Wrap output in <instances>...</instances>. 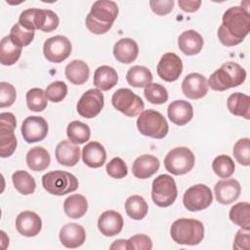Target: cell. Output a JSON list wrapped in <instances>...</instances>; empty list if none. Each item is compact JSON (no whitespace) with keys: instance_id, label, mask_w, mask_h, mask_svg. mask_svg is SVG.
<instances>
[{"instance_id":"cell-11","label":"cell","mask_w":250,"mask_h":250,"mask_svg":"<svg viewBox=\"0 0 250 250\" xmlns=\"http://www.w3.org/2000/svg\"><path fill=\"white\" fill-rule=\"evenodd\" d=\"M213 201L212 190L203 184L193 185L188 188L183 196V203L186 209L190 212H197L208 208Z\"/></svg>"},{"instance_id":"cell-40","label":"cell","mask_w":250,"mask_h":250,"mask_svg":"<svg viewBox=\"0 0 250 250\" xmlns=\"http://www.w3.org/2000/svg\"><path fill=\"white\" fill-rule=\"evenodd\" d=\"M212 169L218 177L227 179L233 174L235 170V166H234L233 160L229 155L221 154V155H218L213 160Z\"/></svg>"},{"instance_id":"cell-50","label":"cell","mask_w":250,"mask_h":250,"mask_svg":"<svg viewBox=\"0 0 250 250\" xmlns=\"http://www.w3.org/2000/svg\"><path fill=\"white\" fill-rule=\"evenodd\" d=\"M46 13H47V19H46L45 25L42 28V31L43 32H51L58 28L60 20H59L58 15L55 12H53L52 10L46 9Z\"/></svg>"},{"instance_id":"cell-35","label":"cell","mask_w":250,"mask_h":250,"mask_svg":"<svg viewBox=\"0 0 250 250\" xmlns=\"http://www.w3.org/2000/svg\"><path fill=\"white\" fill-rule=\"evenodd\" d=\"M125 210L131 219L139 221L146 216L148 206L141 195H132L125 202Z\"/></svg>"},{"instance_id":"cell-9","label":"cell","mask_w":250,"mask_h":250,"mask_svg":"<svg viewBox=\"0 0 250 250\" xmlns=\"http://www.w3.org/2000/svg\"><path fill=\"white\" fill-rule=\"evenodd\" d=\"M111 104L118 111L128 117H134L141 114L145 107L143 100L128 88H120L116 90L112 95Z\"/></svg>"},{"instance_id":"cell-6","label":"cell","mask_w":250,"mask_h":250,"mask_svg":"<svg viewBox=\"0 0 250 250\" xmlns=\"http://www.w3.org/2000/svg\"><path fill=\"white\" fill-rule=\"evenodd\" d=\"M42 186L49 193L60 196L76 190L78 180L66 171L55 170L43 175Z\"/></svg>"},{"instance_id":"cell-15","label":"cell","mask_w":250,"mask_h":250,"mask_svg":"<svg viewBox=\"0 0 250 250\" xmlns=\"http://www.w3.org/2000/svg\"><path fill=\"white\" fill-rule=\"evenodd\" d=\"M182 60L175 53L169 52L164 54L157 64V74L166 82L176 81L182 74Z\"/></svg>"},{"instance_id":"cell-51","label":"cell","mask_w":250,"mask_h":250,"mask_svg":"<svg viewBox=\"0 0 250 250\" xmlns=\"http://www.w3.org/2000/svg\"><path fill=\"white\" fill-rule=\"evenodd\" d=\"M178 4L180 8L188 13H193L197 11L201 5L200 0H179Z\"/></svg>"},{"instance_id":"cell-3","label":"cell","mask_w":250,"mask_h":250,"mask_svg":"<svg viewBox=\"0 0 250 250\" xmlns=\"http://www.w3.org/2000/svg\"><path fill=\"white\" fill-rule=\"evenodd\" d=\"M245 79V69L234 62H228L210 75L208 86L214 91L222 92L241 85Z\"/></svg>"},{"instance_id":"cell-8","label":"cell","mask_w":250,"mask_h":250,"mask_svg":"<svg viewBox=\"0 0 250 250\" xmlns=\"http://www.w3.org/2000/svg\"><path fill=\"white\" fill-rule=\"evenodd\" d=\"M164 166L166 170L173 175H185L194 166V154L188 147H175L166 154Z\"/></svg>"},{"instance_id":"cell-13","label":"cell","mask_w":250,"mask_h":250,"mask_svg":"<svg viewBox=\"0 0 250 250\" xmlns=\"http://www.w3.org/2000/svg\"><path fill=\"white\" fill-rule=\"evenodd\" d=\"M104 95L100 89H90L79 99L76 109L84 118L96 117L104 107Z\"/></svg>"},{"instance_id":"cell-1","label":"cell","mask_w":250,"mask_h":250,"mask_svg":"<svg viewBox=\"0 0 250 250\" xmlns=\"http://www.w3.org/2000/svg\"><path fill=\"white\" fill-rule=\"evenodd\" d=\"M222 21L217 35L224 46L232 47L238 45L250 31L249 11L241 6L229 8L224 13Z\"/></svg>"},{"instance_id":"cell-20","label":"cell","mask_w":250,"mask_h":250,"mask_svg":"<svg viewBox=\"0 0 250 250\" xmlns=\"http://www.w3.org/2000/svg\"><path fill=\"white\" fill-rule=\"evenodd\" d=\"M123 225L122 216L114 210L104 211L98 220L99 230L104 236H114L118 234L122 230Z\"/></svg>"},{"instance_id":"cell-4","label":"cell","mask_w":250,"mask_h":250,"mask_svg":"<svg viewBox=\"0 0 250 250\" xmlns=\"http://www.w3.org/2000/svg\"><path fill=\"white\" fill-rule=\"evenodd\" d=\"M170 234L178 244L197 245L204 238V227L198 220L181 218L172 224Z\"/></svg>"},{"instance_id":"cell-21","label":"cell","mask_w":250,"mask_h":250,"mask_svg":"<svg viewBox=\"0 0 250 250\" xmlns=\"http://www.w3.org/2000/svg\"><path fill=\"white\" fill-rule=\"evenodd\" d=\"M169 119L178 126H183L188 123L193 117L192 105L184 100L172 102L167 108Z\"/></svg>"},{"instance_id":"cell-43","label":"cell","mask_w":250,"mask_h":250,"mask_svg":"<svg viewBox=\"0 0 250 250\" xmlns=\"http://www.w3.org/2000/svg\"><path fill=\"white\" fill-rule=\"evenodd\" d=\"M232 152L236 161L239 164L243 166H249L250 165V139L249 138L239 139L235 143Z\"/></svg>"},{"instance_id":"cell-52","label":"cell","mask_w":250,"mask_h":250,"mask_svg":"<svg viewBox=\"0 0 250 250\" xmlns=\"http://www.w3.org/2000/svg\"><path fill=\"white\" fill-rule=\"evenodd\" d=\"M109 248L110 249H128V240H126V239L115 240L109 246Z\"/></svg>"},{"instance_id":"cell-44","label":"cell","mask_w":250,"mask_h":250,"mask_svg":"<svg viewBox=\"0 0 250 250\" xmlns=\"http://www.w3.org/2000/svg\"><path fill=\"white\" fill-rule=\"evenodd\" d=\"M45 93L51 102L60 103L67 95V86L62 81H55L46 88Z\"/></svg>"},{"instance_id":"cell-36","label":"cell","mask_w":250,"mask_h":250,"mask_svg":"<svg viewBox=\"0 0 250 250\" xmlns=\"http://www.w3.org/2000/svg\"><path fill=\"white\" fill-rule=\"evenodd\" d=\"M229 216L233 224L241 227V229H250V206L248 202L234 204L230 208Z\"/></svg>"},{"instance_id":"cell-47","label":"cell","mask_w":250,"mask_h":250,"mask_svg":"<svg viewBox=\"0 0 250 250\" xmlns=\"http://www.w3.org/2000/svg\"><path fill=\"white\" fill-rule=\"evenodd\" d=\"M152 241L146 234H135L128 239V250H150Z\"/></svg>"},{"instance_id":"cell-41","label":"cell","mask_w":250,"mask_h":250,"mask_svg":"<svg viewBox=\"0 0 250 250\" xmlns=\"http://www.w3.org/2000/svg\"><path fill=\"white\" fill-rule=\"evenodd\" d=\"M34 34H35L34 31L28 30L24 28L20 22H17L11 28L9 37L15 45L22 48L29 45L32 42L34 38Z\"/></svg>"},{"instance_id":"cell-34","label":"cell","mask_w":250,"mask_h":250,"mask_svg":"<svg viewBox=\"0 0 250 250\" xmlns=\"http://www.w3.org/2000/svg\"><path fill=\"white\" fill-rule=\"evenodd\" d=\"M22 48L15 45L9 35L3 37L0 44V62L3 65H12L18 62Z\"/></svg>"},{"instance_id":"cell-31","label":"cell","mask_w":250,"mask_h":250,"mask_svg":"<svg viewBox=\"0 0 250 250\" xmlns=\"http://www.w3.org/2000/svg\"><path fill=\"white\" fill-rule=\"evenodd\" d=\"M25 161L29 169L35 172H40L49 167L51 157L49 152L44 147L34 146L26 153Z\"/></svg>"},{"instance_id":"cell-19","label":"cell","mask_w":250,"mask_h":250,"mask_svg":"<svg viewBox=\"0 0 250 250\" xmlns=\"http://www.w3.org/2000/svg\"><path fill=\"white\" fill-rule=\"evenodd\" d=\"M60 241L66 248L80 247L86 239V232L84 228L76 223H69L64 225L59 233Z\"/></svg>"},{"instance_id":"cell-7","label":"cell","mask_w":250,"mask_h":250,"mask_svg":"<svg viewBox=\"0 0 250 250\" xmlns=\"http://www.w3.org/2000/svg\"><path fill=\"white\" fill-rule=\"evenodd\" d=\"M178 195L175 180L172 176L162 174L157 176L151 186V198L159 207H168L174 203Z\"/></svg>"},{"instance_id":"cell-45","label":"cell","mask_w":250,"mask_h":250,"mask_svg":"<svg viewBox=\"0 0 250 250\" xmlns=\"http://www.w3.org/2000/svg\"><path fill=\"white\" fill-rule=\"evenodd\" d=\"M106 172L108 176L113 179H122L127 176L128 168L123 159L114 157L106 164Z\"/></svg>"},{"instance_id":"cell-46","label":"cell","mask_w":250,"mask_h":250,"mask_svg":"<svg viewBox=\"0 0 250 250\" xmlns=\"http://www.w3.org/2000/svg\"><path fill=\"white\" fill-rule=\"evenodd\" d=\"M17 97V92L15 87L8 82H0V107L11 106Z\"/></svg>"},{"instance_id":"cell-49","label":"cell","mask_w":250,"mask_h":250,"mask_svg":"<svg viewBox=\"0 0 250 250\" xmlns=\"http://www.w3.org/2000/svg\"><path fill=\"white\" fill-rule=\"evenodd\" d=\"M233 248L238 249V250H249L250 249L249 229H240L237 230L235 237H234Z\"/></svg>"},{"instance_id":"cell-38","label":"cell","mask_w":250,"mask_h":250,"mask_svg":"<svg viewBox=\"0 0 250 250\" xmlns=\"http://www.w3.org/2000/svg\"><path fill=\"white\" fill-rule=\"evenodd\" d=\"M12 181L16 189L23 194H31L34 192L36 183L34 178L24 170H18L12 175Z\"/></svg>"},{"instance_id":"cell-33","label":"cell","mask_w":250,"mask_h":250,"mask_svg":"<svg viewBox=\"0 0 250 250\" xmlns=\"http://www.w3.org/2000/svg\"><path fill=\"white\" fill-rule=\"evenodd\" d=\"M152 74L150 70L143 65L131 66L126 74L127 82L135 88H143L150 84L152 81Z\"/></svg>"},{"instance_id":"cell-48","label":"cell","mask_w":250,"mask_h":250,"mask_svg":"<svg viewBox=\"0 0 250 250\" xmlns=\"http://www.w3.org/2000/svg\"><path fill=\"white\" fill-rule=\"evenodd\" d=\"M174 3V0H151L149 1V6L156 15L165 16L173 10Z\"/></svg>"},{"instance_id":"cell-25","label":"cell","mask_w":250,"mask_h":250,"mask_svg":"<svg viewBox=\"0 0 250 250\" xmlns=\"http://www.w3.org/2000/svg\"><path fill=\"white\" fill-rule=\"evenodd\" d=\"M202 36L193 29L184 31L178 38L179 49L187 56L197 55L203 47Z\"/></svg>"},{"instance_id":"cell-18","label":"cell","mask_w":250,"mask_h":250,"mask_svg":"<svg viewBox=\"0 0 250 250\" xmlns=\"http://www.w3.org/2000/svg\"><path fill=\"white\" fill-rule=\"evenodd\" d=\"M17 230L23 236L33 237L37 235L42 229L41 218L32 211H23L17 216Z\"/></svg>"},{"instance_id":"cell-26","label":"cell","mask_w":250,"mask_h":250,"mask_svg":"<svg viewBox=\"0 0 250 250\" xmlns=\"http://www.w3.org/2000/svg\"><path fill=\"white\" fill-rule=\"evenodd\" d=\"M82 159L88 167H102L106 160V152L104 146L98 142L88 143L82 149Z\"/></svg>"},{"instance_id":"cell-39","label":"cell","mask_w":250,"mask_h":250,"mask_svg":"<svg viewBox=\"0 0 250 250\" xmlns=\"http://www.w3.org/2000/svg\"><path fill=\"white\" fill-rule=\"evenodd\" d=\"M26 105L31 111L40 112L43 111L48 104V98L45 91L40 88H32L27 91L26 96Z\"/></svg>"},{"instance_id":"cell-42","label":"cell","mask_w":250,"mask_h":250,"mask_svg":"<svg viewBox=\"0 0 250 250\" xmlns=\"http://www.w3.org/2000/svg\"><path fill=\"white\" fill-rule=\"evenodd\" d=\"M145 98L153 104H162L168 100V92L164 86L158 83H150L145 87Z\"/></svg>"},{"instance_id":"cell-22","label":"cell","mask_w":250,"mask_h":250,"mask_svg":"<svg viewBox=\"0 0 250 250\" xmlns=\"http://www.w3.org/2000/svg\"><path fill=\"white\" fill-rule=\"evenodd\" d=\"M159 166L160 162L156 156L151 154H143L134 161L132 172L138 179H147L158 171Z\"/></svg>"},{"instance_id":"cell-29","label":"cell","mask_w":250,"mask_h":250,"mask_svg":"<svg viewBox=\"0 0 250 250\" xmlns=\"http://www.w3.org/2000/svg\"><path fill=\"white\" fill-rule=\"evenodd\" d=\"M65 77L74 85L84 84L90 75V69L88 64L81 60H73L70 62L64 69Z\"/></svg>"},{"instance_id":"cell-30","label":"cell","mask_w":250,"mask_h":250,"mask_svg":"<svg viewBox=\"0 0 250 250\" xmlns=\"http://www.w3.org/2000/svg\"><path fill=\"white\" fill-rule=\"evenodd\" d=\"M228 109L230 113L236 116L244 117L245 119L250 118V98L249 96L236 92L229 96Z\"/></svg>"},{"instance_id":"cell-17","label":"cell","mask_w":250,"mask_h":250,"mask_svg":"<svg viewBox=\"0 0 250 250\" xmlns=\"http://www.w3.org/2000/svg\"><path fill=\"white\" fill-rule=\"evenodd\" d=\"M240 191V184L235 179L219 181L214 187L216 200L223 205H228L234 202L239 197Z\"/></svg>"},{"instance_id":"cell-23","label":"cell","mask_w":250,"mask_h":250,"mask_svg":"<svg viewBox=\"0 0 250 250\" xmlns=\"http://www.w3.org/2000/svg\"><path fill=\"white\" fill-rule=\"evenodd\" d=\"M57 161L63 166L72 167L77 164L80 158V148L70 141L63 140L58 144L55 149Z\"/></svg>"},{"instance_id":"cell-27","label":"cell","mask_w":250,"mask_h":250,"mask_svg":"<svg viewBox=\"0 0 250 250\" xmlns=\"http://www.w3.org/2000/svg\"><path fill=\"white\" fill-rule=\"evenodd\" d=\"M47 19L46 9H38V8H30L22 11L20 15L19 21L24 28L28 30H36L42 28L45 25Z\"/></svg>"},{"instance_id":"cell-10","label":"cell","mask_w":250,"mask_h":250,"mask_svg":"<svg viewBox=\"0 0 250 250\" xmlns=\"http://www.w3.org/2000/svg\"><path fill=\"white\" fill-rule=\"evenodd\" d=\"M17 120L13 113L2 112L0 114V156L2 158L11 156L17 147V138L14 130Z\"/></svg>"},{"instance_id":"cell-16","label":"cell","mask_w":250,"mask_h":250,"mask_svg":"<svg viewBox=\"0 0 250 250\" xmlns=\"http://www.w3.org/2000/svg\"><path fill=\"white\" fill-rule=\"evenodd\" d=\"M209 86L205 76L192 72L188 74L182 82L183 94L190 100H198L206 96Z\"/></svg>"},{"instance_id":"cell-32","label":"cell","mask_w":250,"mask_h":250,"mask_svg":"<svg viewBox=\"0 0 250 250\" xmlns=\"http://www.w3.org/2000/svg\"><path fill=\"white\" fill-rule=\"evenodd\" d=\"M64 213L71 219L83 217L88 210L87 199L82 194H73L65 198L63 202Z\"/></svg>"},{"instance_id":"cell-28","label":"cell","mask_w":250,"mask_h":250,"mask_svg":"<svg viewBox=\"0 0 250 250\" xmlns=\"http://www.w3.org/2000/svg\"><path fill=\"white\" fill-rule=\"evenodd\" d=\"M117 72L109 65H101L94 72V85L102 91L110 90L117 84Z\"/></svg>"},{"instance_id":"cell-37","label":"cell","mask_w":250,"mask_h":250,"mask_svg":"<svg viewBox=\"0 0 250 250\" xmlns=\"http://www.w3.org/2000/svg\"><path fill=\"white\" fill-rule=\"evenodd\" d=\"M66 135L69 141L75 145H81L89 141L91 136L90 127L78 120L70 122L66 128Z\"/></svg>"},{"instance_id":"cell-2","label":"cell","mask_w":250,"mask_h":250,"mask_svg":"<svg viewBox=\"0 0 250 250\" xmlns=\"http://www.w3.org/2000/svg\"><path fill=\"white\" fill-rule=\"evenodd\" d=\"M117 16L118 6L114 1L98 0L86 17V27L94 34H104L111 28Z\"/></svg>"},{"instance_id":"cell-5","label":"cell","mask_w":250,"mask_h":250,"mask_svg":"<svg viewBox=\"0 0 250 250\" xmlns=\"http://www.w3.org/2000/svg\"><path fill=\"white\" fill-rule=\"evenodd\" d=\"M137 128L142 135L153 139H163L169 131L165 117L154 109H146L141 112L137 119Z\"/></svg>"},{"instance_id":"cell-14","label":"cell","mask_w":250,"mask_h":250,"mask_svg":"<svg viewBox=\"0 0 250 250\" xmlns=\"http://www.w3.org/2000/svg\"><path fill=\"white\" fill-rule=\"evenodd\" d=\"M21 131L26 143H37L46 138L48 134V123L41 116H28L23 120Z\"/></svg>"},{"instance_id":"cell-12","label":"cell","mask_w":250,"mask_h":250,"mask_svg":"<svg viewBox=\"0 0 250 250\" xmlns=\"http://www.w3.org/2000/svg\"><path fill=\"white\" fill-rule=\"evenodd\" d=\"M71 53L70 40L62 35L48 38L43 45L44 57L50 62L60 63L66 60Z\"/></svg>"},{"instance_id":"cell-24","label":"cell","mask_w":250,"mask_h":250,"mask_svg":"<svg viewBox=\"0 0 250 250\" xmlns=\"http://www.w3.org/2000/svg\"><path fill=\"white\" fill-rule=\"evenodd\" d=\"M139 55V47L135 40L122 38L113 46V56L121 63L133 62Z\"/></svg>"}]
</instances>
